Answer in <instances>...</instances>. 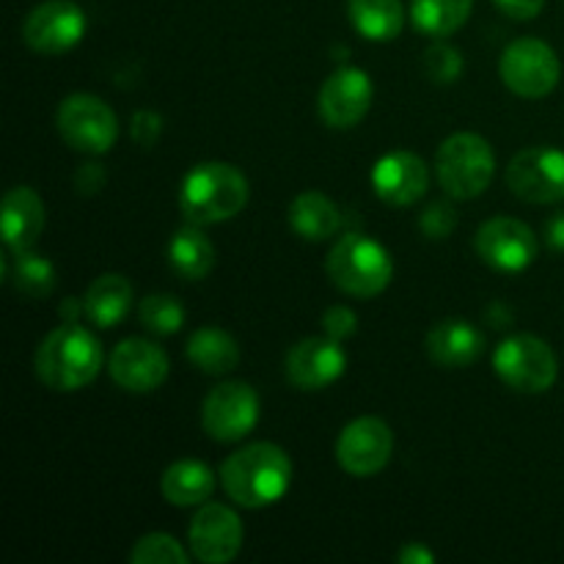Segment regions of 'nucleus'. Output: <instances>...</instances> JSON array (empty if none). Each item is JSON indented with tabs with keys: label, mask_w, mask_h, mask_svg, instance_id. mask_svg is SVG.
Returning a JSON list of instances; mask_svg holds the SVG:
<instances>
[{
	"label": "nucleus",
	"mask_w": 564,
	"mask_h": 564,
	"mask_svg": "<svg viewBox=\"0 0 564 564\" xmlns=\"http://www.w3.org/2000/svg\"><path fill=\"white\" fill-rule=\"evenodd\" d=\"M220 485L246 510L279 505L292 485V460L281 446L257 441L231 452L220 466Z\"/></svg>",
	"instance_id": "1"
},
{
	"label": "nucleus",
	"mask_w": 564,
	"mask_h": 564,
	"mask_svg": "<svg viewBox=\"0 0 564 564\" xmlns=\"http://www.w3.org/2000/svg\"><path fill=\"white\" fill-rule=\"evenodd\" d=\"M102 345L88 328L64 323L50 330L36 350V375L53 391H80L99 375Z\"/></svg>",
	"instance_id": "2"
},
{
	"label": "nucleus",
	"mask_w": 564,
	"mask_h": 564,
	"mask_svg": "<svg viewBox=\"0 0 564 564\" xmlns=\"http://www.w3.org/2000/svg\"><path fill=\"white\" fill-rule=\"evenodd\" d=\"M251 187L246 174L237 165L202 163L185 176L180 191V209L187 224L193 226H215L231 220L246 209Z\"/></svg>",
	"instance_id": "3"
},
{
	"label": "nucleus",
	"mask_w": 564,
	"mask_h": 564,
	"mask_svg": "<svg viewBox=\"0 0 564 564\" xmlns=\"http://www.w3.org/2000/svg\"><path fill=\"white\" fill-rule=\"evenodd\" d=\"M325 273L350 297H375L394 279V259L364 231H347L334 242Z\"/></svg>",
	"instance_id": "4"
},
{
	"label": "nucleus",
	"mask_w": 564,
	"mask_h": 564,
	"mask_svg": "<svg viewBox=\"0 0 564 564\" xmlns=\"http://www.w3.org/2000/svg\"><path fill=\"white\" fill-rule=\"evenodd\" d=\"M496 174V154L477 132H455L435 154V176L441 191L457 202L482 196Z\"/></svg>",
	"instance_id": "5"
},
{
	"label": "nucleus",
	"mask_w": 564,
	"mask_h": 564,
	"mask_svg": "<svg viewBox=\"0 0 564 564\" xmlns=\"http://www.w3.org/2000/svg\"><path fill=\"white\" fill-rule=\"evenodd\" d=\"M494 369L501 383L518 394H545L560 378V361L549 341L518 334L501 341L494 352Z\"/></svg>",
	"instance_id": "6"
},
{
	"label": "nucleus",
	"mask_w": 564,
	"mask_h": 564,
	"mask_svg": "<svg viewBox=\"0 0 564 564\" xmlns=\"http://www.w3.org/2000/svg\"><path fill=\"white\" fill-rule=\"evenodd\" d=\"M499 75L512 94L527 99H543L560 86V55L543 39L521 36L507 44L499 61Z\"/></svg>",
	"instance_id": "7"
},
{
	"label": "nucleus",
	"mask_w": 564,
	"mask_h": 564,
	"mask_svg": "<svg viewBox=\"0 0 564 564\" xmlns=\"http://www.w3.org/2000/svg\"><path fill=\"white\" fill-rule=\"evenodd\" d=\"M66 147L86 154H105L119 138V119L105 99L94 94H72L61 102L55 116Z\"/></svg>",
	"instance_id": "8"
},
{
	"label": "nucleus",
	"mask_w": 564,
	"mask_h": 564,
	"mask_svg": "<svg viewBox=\"0 0 564 564\" xmlns=\"http://www.w3.org/2000/svg\"><path fill=\"white\" fill-rule=\"evenodd\" d=\"M259 424V394L251 383L229 380L204 397L202 427L218 444H237Z\"/></svg>",
	"instance_id": "9"
},
{
	"label": "nucleus",
	"mask_w": 564,
	"mask_h": 564,
	"mask_svg": "<svg viewBox=\"0 0 564 564\" xmlns=\"http://www.w3.org/2000/svg\"><path fill=\"white\" fill-rule=\"evenodd\" d=\"M391 455H394V433L378 416L352 419L336 438V460L350 477H375L389 466Z\"/></svg>",
	"instance_id": "10"
},
{
	"label": "nucleus",
	"mask_w": 564,
	"mask_h": 564,
	"mask_svg": "<svg viewBox=\"0 0 564 564\" xmlns=\"http://www.w3.org/2000/svg\"><path fill=\"white\" fill-rule=\"evenodd\" d=\"M507 185L521 202H564V152L556 147L523 149L510 160Z\"/></svg>",
	"instance_id": "11"
},
{
	"label": "nucleus",
	"mask_w": 564,
	"mask_h": 564,
	"mask_svg": "<svg viewBox=\"0 0 564 564\" xmlns=\"http://www.w3.org/2000/svg\"><path fill=\"white\" fill-rule=\"evenodd\" d=\"M474 248L477 257L499 273H523L529 264H534L540 251L534 231L523 220L505 218V215L479 226Z\"/></svg>",
	"instance_id": "12"
},
{
	"label": "nucleus",
	"mask_w": 564,
	"mask_h": 564,
	"mask_svg": "<svg viewBox=\"0 0 564 564\" xmlns=\"http://www.w3.org/2000/svg\"><path fill=\"white\" fill-rule=\"evenodd\" d=\"M86 33V11L75 0H44L22 25V39L39 55H61Z\"/></svg>",
	"instance_id": "13"
},
{
	"label": "nucleus",
	"mask_w": 564,
	"mask_h": 564,
	"mask_svg": "<svg viewBox=\"0 0 564 564\" xmlns=\"http://www.w3.org/2000/svg\"><path fill=\"white\" fill-rule=\"evenodd\" d=\"M242 538H246V529H242L240 516L226 505H202L187 529L191 554L204 564H226L235 560L242 549Z\"/></svg>",
	"instance_id": "14"
},
{
	"label": "nucleus",
	"mask_w": 564,
	"mask_h": 564,
	"mask_svg": "<svg viewBox=\"0 0 564 564\" xmlns=\"http://www.w3.org/2000/svg\"><path fill=\"white\" fill-rule=\"evenodd\" d=\"M372 99L375 88L367 72L358 66H341L319 88L317 108L325 124L334 130H350L361 124V119L372 108Z\"/></svg>",
	"instance_id": "15"
},
{
	"label": "nucleus",
	"mask_w": 564,
	"mask_h": 564,
	"mask_svg": "<svg viewBox=\"0 0 564 564\" xmlns=\"http://www.w3.org/2000/svg\"><path fill=\"white\" fill-rule=\"evenodd\" d=\"M286 378L301 391H323L345 375L347 352L339 339L330 336H308L292 345L286 352Z\"/></svg>",
	"instance_id": "16"
},
{
	"label": "nucleus",
	"mask_w": 564,
	"mask_h": 564,
	"mask_svg": "<svg viewBox=\"0 0 564 564\" xmlns=\"http://www.w3.org/2000/svg\"><path fill=\"white\" fill-rule=\"evenodd\" d=\"M110 378L130 394L158 391L169 378V356L149 339H124L110 352Z\"/></svg>",
	"instance_id": "17"
},
{
	"label": "nucleus",
	"mask_w": 564,
	"mask_h": 564,
	"mask_svg": "<svg viewBox=\"0 0 564 564\" xmlns=\"http://www.w3.org/2000/svg\"><path fill=\"white\" fill-rule=\"evenodd\" d=\"M372 187L391 207H411L427 193L430 169L419 154L397 149L372 165Z\"/></svg>",
	"instance_id": "18"
},
{
	"label": "nucleus",
	"mask_w": 564,
	"mask_h": 564,
	"mask_svg": "<svg viewBox=\"0 0 564 564\" xmlns=\"http://www.w3.org/2000/svg\"><path fill=\"white\" fill-rule=\"evenodd\" d=\"M44 202L33 187H11L3 196V213H0V229L3 242L11 253L31 251L44 231Z\"/></svg>",
	"instance_id": "19"
},
{
	"label": "nucleus",
	"mask_w": 564,
	"mask_h": 564,
	"mask_svg": "<svg viewBox=\"0 0 564 564\" xmlns=\"http://www.w3.org/2000/svg\"><path fill=\"white\" fill-rule=\"evenodd\" d=\"M485 352V334L468 319H441L427 334L430 361L444 369H466Z\"/></svg>",
	"instance_id": "20"
},
{
	"label": "nucleus",
	"mask_w": 564,
	"mask_h": 564,
	"mask_svg": "<svg viewBox=\"0 0 564 564\" xmlns=\"http://www.w3.org/2000/svg\"><path fill=\"white\" fill-rule=\"evenodd\" d=\"M132 308V284L119 273H105L94 279L83 295V312L94 328H116Z\"/></svg>",
	"instance_id": "21"
},
{
	"label": "nucleus",
	"mask_w": 564,
	"mask_h": 564,
	"mask_svg": "<svg viewBox=\"0 0 564 564\" xmlns=\"http://www.w3.org/2000/svg\"><path fill=\"white\" fill-rule=\"evenodd\" d=\"M290 226L301 240L325 242L341 229V213L325 193L303 191L290 204Z\"/></svg>",
	"instance_id": "22"
},
{
	"label": "nucleus",
	"mask_w": 564,
	"mask_h": 564,
	"mask_svg": "<svg viewBox=\"0 0 564 564\" xmlns=\"http://www.w3.org/2000/svg\"><path fill=\"white\" fill-rule=\"evenodd\" d=\"M165 501L174 507H202L215 490V474L207 463L202 460H176L165 468L160 479Z\"/></svg>",
	"instance_id": "23"
},
{
	"label": "nucleus",
	"mask_w": 564,
	"mask_h": 564,
	"mask_svg": "<svg viewBox=\"0 0 564 564\" xmlns=\"http://www.w3.org/2000/svg\"><path fill=\"white\" fill-rule=\"evenodd\" d=\"M169 264L180 279L202 281L215 268V246L202 226L187 224L169 242Z\"/></svg>",
	"instance_id": "24"
},
{
	"label": "nucleus",
	"mask_w": 564,
	"mask_h": 564,
	"mask_svg": "<svg viewBox=\"0 0 564 564\" xmlns=\"http://www.w3.org/2000/svg\"><path fill=\"white\" fill-rule=\"evenodd\" d=\"M187 361L204 375H229L240 364V345L224 328H198L187 339Z\"/></svg>",
	"instance_id": "25"
},
{
	"label": "nucleus",
	"mask_w": 564,
	"mask_h": 564,
	"mask_svg": "<svg viewBox=\"0 0 564 564\" xmlns=\"http://www.w3.org/2000/svg\"><path fill=\"white\" fill-rule=\"evenodd\" d=\"M347 14L352 28L369 42H391L405 25L402 0H347Z\"/></svg>",
	"instance_id": "26"
},
{
	"label": "nucleus",
	"mask_w": 564,
	"mask_h": 564,
	"mask_svg": "<svg viewBox=\"0 0 564 564\" xmlns=\"http://www.w3.org/2000/svg\"><path fill=\"white\" fill-rule=\"evenodd\" d=\"M474 0H411V20L424 36L446 39L468 22Z\"/></svg>",
	"instance_id": "27"
},
{
	"label": "nucleus",
	"mask_w": 564,
	"mask_h": 564,
	"mask_svg": "<svg viewBox=\"0 0 564 564\" xmlns=\"http://www.w3.org/2000/svg\"><path fill=\"white\" fill-rule=\"evenodd\" d=\"M55 279H58L55 264L33 248L31 251H17L11 259V284L20 295L33 297V301L47 297L55 290Z\"/></svg>",
	"instance_id": "28"
},
{
	"label": "nucleus",
	"mask_w": 564,
	"mask_h": 564,
	"mask_svg": "<svg viewBox=\"0 0 564 564\" xmlns=\"http://www.w3.org/2000/svg\"><path fill=\"white\" fill-rule=\"evenodd\" d=\"M138 317L149 334L171 336L185 325V306L174 295H149L138 306Z\"/></svg>",
	"instance_id": "29"
},
{
	"label": "nucleus",
	"mask_w": 564,
	"mask_h": 564,
	"mask_svg": "<svg viewBox=\"0 0 564 564\" xmlns=\"http://www.w3.org/2000/svg\"><path fill=\"white\" fill-rule=\"evenodd\" d=\"M191 551H185V545L176 538L163 532L147 534L135 543V549L130 551L132 564H187L191 562Z\"/></svg>",
	"instance_id": "30"
},
{
	"label": "nucleus",
	"mask_w": 564,
	"mask_h": 564,
	"mask_svg": "<svg viewBox=\"0 0 564 564\" xmlns=\"http://www.w3.org/2000/svg\"><path fill=\"white\" fill-rule=\"evenodd\" d=\"M463 69H466V64H463L460 50L441 42V39L433 44V47H427V53H424V72H427L430 80L438 83V86H449V83H455L457 77L463 75Z\"/></svg>",
	"instance_id": "31"
},
{
	"label": "nucleus",
	"mask_w": 564,
	"mask_h": 564,
	"mask_svg": "<svg viewBox=\"0 0 564 564\" xmlns=\"http://www.w3.org/2000/svg\"><path fill=\"white\" fill-rule=\"evenodd\" d=\"M419 226H422V231L430 237V240H446L457 226L455 207L446 202L430 204V207L422 213V218H419Z\"/></svg>",
	"instance_id": "32"
},
{
	"label": "nucleus",
	"mask_w": 564,
	"mask_h": 564,
	"mask_svg": "<svg viewBox=\"0 0 564 564\" xmlns=\"http://www.w3.org/2000/svg\"><path fill=\"white\" fill-rule=\"evenodd\" d=\"M358 328V317L350 306H330L323 314V330L330 339H350Z\"/></svg>",
	"instance_id": "33"
},
{
	"label": "nucleus",
	"mask_w": 564,
	"mask_h": 564,
	"mask_svg": "<svg viewBox=\"0 0 564 564\" xmlns=\"http://www.w3.org/2000/svg\"><path fill=\"white\" fill-rule=\"evenodd\" d=\"M160 132H163V119H160V113H154V110H138V113L132 116L130 135L138 147H143V149L154 147L160 138Z\"/></svg>",
	"instance_id": "34"
},
{
	"label": "nucleus",
	"mask_w": 564,
	"mask_h": 564,
	"mask_svg": "<svg viewBox=\"0 0 564 564\" xmlns=\"http://www.w3.org/2000/svg\"><path fill=\"white\" fill-rule=\"evenodd\" d=\"M105 180H108V176H105L102 165L86 163V165H80V169H77L75 187H77V193H83V196H94V193L102 191Z\"/></svg>",
	"instance_id": "35"
},
{
	"label": "nucleus",
	"mask_w": 564,
	"mask_h": 564,
	"mask_svg": "<svg viewBox=\"0 0 564 564\" xmlns=\"http://www.w3.org/2000/svg\"><path fill=\"white\" fill-rule=\"evenodd\" d=\"M496 6L512 20H534L543 11L545 0H496Z\"/></svg>",
	"instance_id": "36"
},
{
	"label": "nucleus",
	"mask_w": 564,
	"mask_h": 564,
	"mask_svg": "<svg viewBox=\"0 0 564 564\" xmlns=\"http://www.w3.org/2000/svg\"><path fill=\"white\" fill-rule=\"evenodd\" d=\"M545 242H549V248H554L556 253H564V209L545 220Z\"/></svg>",
	"instance_id": "37"
},
{
	"label": "nucleus",
	"mask_w": 564,
	"mask_h": 564,
	"mask_svg": "<svg viewBox=\"0 0 564 564\" xmlns=\"http://www.w3.org/2000/svg\"><path fill=\"white\" fill-rule=\"evenodd\" d=\"M397 560H400L402 564H433L435 556L424 543H408L405 549L397 554Z\"/></svg>",
	"instance_id": "38"
},
{
	"label": "nucleus",
	"mask_w": 564,
	"mask_h": 564,
	"mask_svg": "<svg viewBox=\"0 0 564 564\" xmlns=\"http://www.w3.org/2000/svg\"><path fill=\"white\" fill-rule=\"evenodd\" d=\"M80 314H86V312H83V301H77V297H69V301L61 306V317H64V323H77V317H80Z\"/></svg>",
	"instance_id": "39"
}]
</instances>
